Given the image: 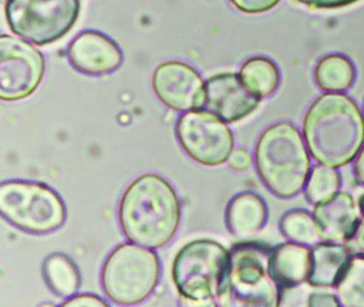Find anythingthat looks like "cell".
I'll return each instance as SVG.
<instances>
[{"label": "cell", "instance_id": "d6986e66", "mask_svg": "<svg viewBox=\"0 0 364 307\" xmlns=\"http://www.w3.org/2000/svg\"><path fill=\"white\" fill-rule=\"evenodd\" d=\"M314 77L317 85L323 91L343 93L355 83V64L345 55L331 53L319 60L315 68Z\"/></svg>", "mask_w": 364, "mask_h": 307}, {"label": "cell", "instance_id": "ffe728a7", "mask_svg": "<svg viewBox=\"0 0 364 307\" xmlns=\"http://www.w3.org/2000/svg\"><path fill=\"white\" fill-rule=\"evenodd\" d=\"M245 87L257 98L269 97L280 85L278 65L269 58L253 57L247 60L240 70Z\"/></svg>", "mask_w": 364, "mask_h": 307}, {"label": "cell", "instance_id": "7402d4cb", "mask_svg": "<svg viewBox=\"0 0 364 307\" xmlns=\"http://www.w3.org/2000/svg\"><path fill=\"white\" fill-rule=\"evenodd\" d=\"M283 236L302 245H315L323 241L313 215L304 209L287 211L280 221Z\"/></svg>", "mask_w": 364, "mask_h": 307}, {"label": "cell", "instance_id": "9c48e42d", "mask_svg": "<svg viewBox=\"0 0 364 307\" xmlns=\"http://www.w3.org/2000/svg\"><path fill=\"white\" fill-rule=\"evenodd\" d=\"M176 132L185 153L201 166H223L234 151L231 128L210 110L184 112L176 123Z\"/></svg>", "mask_w": 364, "mask_h": 307}, {"label": "cell", "instance_id": "cb8c5ba5", "mask_svg": "<svg viewBox=\"0 0 364 307\" xmlns=\"http://www.w3.org/2000/svg\"><path fill=\"white\" fill-rule=\"evenodd\" d=\"M240 12L246 14H262L276 8L281 0H230Z\"/></svg>", "mask_w": 364, "mask_h": 307}, {"label": "cell", "instance_id": "e0dca14e", "mask_svg": "<svg viewBox=\"0 0 364 307\" xmlns=\"http://www.w3.org/2000/svg\"><path fill=\"white\" fill-rule=\"evenodd\" d=\"M312 266H311L309 285L315 288L334 287L342 276L353 254L343 243H317L311 249Z\"/></svg>", "mask_w": 364, "mask_h": 307}, {"label": "cell", "instance_id": "4316f807", "mask_svg": "<svg viewBox=\"0 0 364 307\" xmlns=\"http://www.w3.org/2000/svg\"><path fill=\"white\" fill-rule=\"evenodd\" d=\"M353 255L364 257V215L360 217L359 223L353 232V236L345 243Z\"/></svg>", "mask_w": 364, "mask_h": 307}, {"label": "cell", "instance_id": "2e32d148", "mask_svg": "<svg viewBox=\"0 0 364 307\" xmlns=\"http://www.w3.org/2000/svg\"><path fill=\"white\" fill-rule=\"evenodd\" d=\"M268 219L265 200L253 192L234 196L225 210V224L234 236L249 238L259 234Z\"/></svg>", "mask_w": 364, "mask_h": 307}, {"label": "cell", "instance_id": "4fadbf2b", "mask_svg": "<svg viewBox=\"0 0 364 307\" xmlns=\"http://www.w3.org/2000/svg\"><path fill=\"white\" fill-rule=\"evenodd\" d=\"M69 59L75 70L100 76L118 70L123 62V53L114 40L102 32L88 30L72 41Z\"/></svg>", "mask_w": 364, "mask_h": 307}, {"label": "cell", "instance_id": "ba28073f", "mask_svg": "<svg viewBox=\"0 0 364 307\" xmlns=\"http://www.w3.org/2000/svg\"><path fill=\"white\" fill-rule=\"evenodd\" d=\"M80 0H7L10 30L33 44H52L69 33L77 21Z\"/></svg>", "mask_w": 364, "mask_h": 307}, {"label": "cell", "instance_id": "f546056e", "mask_svg": "<svg viewBox=\"0 0 364 307\" xmlns=\"http://www.w3.org/2000/svg\"><path fill=\"white\" fill-rule=\"evenodd\" d=\"M355 174L358 181L364 185V146L358 154L355 160Z\"/></svg>", "mask_w": 364, "mask_h": 307}, {"label": "cell", "instance_id": "484cf974", "mask_svg": "<svg viewBox=\"0 0 364 307\" xmlns=\"http://www.w3.org/2000/svg\"><path fill=\"white\" fill-rule=\"evenodd\" d=\"M63 306H109L107 302L100 298L97 294L82 293L75 294L72 298H68Z\"/></svg>", "mask_w": 364, "mask_h": 307}, {"label": "cell", "instance_id": "8992f818", "mask_svg": "<svg viewBox=\"0 0 364 307\" xmlns=\"http://www.w3.org/2000/svg\"><path fill=\"white\" fill-rule=\"evenodd\" d=\"M272 247L259 241H240L229 249L225 305L277 307L282 292L270 271Z\"/></svg>", "mask_w": 364, "mask_h": 307}, {"label": "cell", "instance_id": "30bf717a", "mask_svg": "<svg viewBox=\"0 0 364 307\" xmlns=\"http://www.w3.org/2000/svg\"><path fill=\"white\" fill-rule=\"evenodd\" d=\"M46 75L43 53L27 41L0 36V99L18 102L33 95Z\"/></svg>", "mask_w": 364, "mask_h": 307}, {"label": "cell", "instance_id": "277c9868", "mask_svg": "<svg viewBox=\"0 0 364 307\" xmlns=\"http://www.w3.org/2000/svg\"><path fill=\"white\" fill-rule=\"evenodd\" d=\"M229 249L218 241L200 238L176 253L171 266L172 281L182 304L225 305Z\"/></svg>", "mask_w": 364, "mask_h": 307}, {"label": "cell", "instance_id": "5b68a950", "mask_svg": "<svg viewBox=\"0 0 364 307\" xmlns=\"http://www.w3.org/2000/svg\"><path fill=\"white\" fill-rule=\"evenodd\" d=\"M161 275L159 254L131 241L118 245L106 258L102 268V288L112 302L132 306L154 293Z\"/></svg>", "mask_w": 364, "mask_h": 307}, {"label": "cell", "instance_id": "ac0fdd59", "mask_svg": "<svg viewBox=\"0 0 364 307\" xmlns=\"http://www.w3.org/2000/svg\"><path fill=\"white\" fill-rule=\"evenodd\" d=\"M42 274L48 289L58 298H72L82 285L80 269L73 259L63 253H54L44 259Z\"/></svg>", "mask_w": 364, "mask_h": 307}, {"label": "cell", "instance_id": "6da1fadb", "mask_svg": "<svg viewBox=\"0 0 364 307\" xmlns=\"http://www.w3.org/2000/svg\"><path fill=\"white\" fill-rule=\"evenodd\" d=\"M118 217L121 230L129 241L149 249H163L178 234L182 205L167 179L148 173L125 189Z\"/></svg>", "mask_w": 364, "mask_h": 307}, {"label": "cell", "instance_id": "8fae6325", "mask_svg": "<svg viewBox=\"0 0 364 307\" xmlns=\"http://www.w3.org/2000/svg\"><path fill=\"white\" fill-rule=\"evenodd\" d=\"M152 85L157 98L172 110L187 112L205 107V82L193 66L184 62L159 64L153 72Z\"/></svg>", "mask_w": 364, "mask_h": 307}, {"label": "cell", "instance_id": "83f0119b", "mask_svg": "<svg viewBox=\"0 0 364 307\" xmlns=\"http://www.w3.org/2000/svg\"><path fill=\"white\" fill-rule=\"evenodd\" d=\"M228 162H229V166L234 171L244 172V171L248 170L252 166V156L246 149H234Z\"/></svg>", "mask_w": 364, "mask_h": 307}, {"label": "cell", "instance_id": "5bb4252c", "mask_svg": "<svg viewBox=\"0 0 364 307\" xmlns=\"http://www.w3.org/2000/svg\"><path fill=\"white\" fill-rule=\"evenodd\" d=\"M312 215L323 241L345 244L353 236L361 212L353 196L341 191L315 204Z\"/></svg>", "mask_w": 364, "mask_h": 307}, {"label": "cell", "instance_id": "7c38bea8", "mask_svg": "<svg viewBox=\"0 0 364 307\" xmlns=\"http://www.w3.org/2000/svg\"><path fill=\"white\" fill-rule=\"evenodd\" d=\"M205 107L227 123H236L252 114L259 106L236 72L214 75L205 82Z\"/></svg>", "mask_w": 364, "mask_h": 307}, {"label": "cell", "instance_id": "4dcf8cb0", "mask_svg": "<svg viewBox=\"0 0 364 307\" xmlns=\"http://www.w3.org/2000/svg\"><path fill=\"white\" fill-rule=\"evenodd\" d=\"M358 207H359L360 212H361V215H364V193L361 194V195L359 196V198H358Z\"/></svg>", "mask_w": 364, "mask_h": 307}, {"label": "cell", "instance_id": "52a82bcc", "mask_svg": "<svg viewBox=\"0 0 364 307\" xmlns=\"http://www.w3.org/2000/svg\"><path fill=\"white\" fill-rule=\"evenodd\" d=\"M0 212L18 230L35 235L56 232L67 220V207L58 192L31 181L0 185Z\"/></svg>", "mask_w": 364, "mask_h": 307}, {"label": "cell", "instance_id": "9a60e30c", "mask_svg": "<svg viewBox=\"0 0 364 307\" xmlns=\"http://www.w3.org/2000/svg\"><path fill=\"white\" fill-rule=\"evenodd\" d=\"M311 266L312 256L306 245L291 241L272 249L270 271L281 288H293L306 283Z\"/></svg>", "mask_w": 364, "mask_h": 307}, {"label": "cell", "instance_id": "603a6c76", "mask_svg": "<svg viewBox=\"0 0 364 307\" xmlns=\"http://www.w3.org/2000/svg\"><path fill=\"white\" fill-rule=\"evenodd\" d=\"M342 178L336 168L330 166H314L306 185V196L312 204L323 202L338 192Z\"/></svg>", "mask_w": 364, "mask_h": 307}, {"label": "cell", "instance_id": "7a4b0ae2", "mask_svg": "<svg viewBox=\"0 0 364 307\" xmlns=\"http://www.w3.org/2000/svg\"><path fill=\"white\" fill-rule=\"evenodd\" d=\"M302 134L315 161L343 168L353 162L363 147V112L350 96L327 92L309 107Z\"/></svg>", "mask_w": 364, "mask_h": 307}, {"label": "cell", "instance_id": "d4e9b609", "mask_svg": "<svg viewBox=\"0 0 364 307\" xmlns=\"http://www.w3.org/2000/svg\"><path fill=\"white\" fill-rule=\"evenodd\" d=\"M315 10H336L357 4L360 0H295Z\"/></svg>", "mask_w": 364, "mask_h": 307}, {"label": "cell", "instance_id": "f1b7e54d", "mask_svg": "<svg viewBox=\"0 0 364 307\" xmlns=\"http://www.w3.org/2000/svg\"><path fill=\"white\" fill-rule=\"evenodd\" d=\"M309 306L338 307L341 306L338 296L328 292H313L308 298Z\"/></svg>", "mask_w": 364, "mask_h": 307}, {"label": "cell", "instance_id": "1f68e13d", "mask_svg": "<svg viewBox=\"0 0 364 307\" xmlns=\"http://www.w3.org/2000/svg\"><path fill=\"white\" fill-rule=\"evenodd\" d=\"M3 1H7V0H3Z\"/></svg>", "mask_w": 364, "mask_h": 307}, {"label": "cell", "instance_id": "3957f363", "mask_svg": "<svg viewBox=\"0 0 364 307\" xmlns=\"http://www.w3.org/2000/svg\"><path fill=\"white\" fill-rule=\"evenodd\" d=\"M311 154L294 124L280 122L264 130L255 147L257 173L272 193L291 198L306 188L311 173Z\"/></svg>", "mask_w": 364, "mask_h": 307}, {"label": "cell", "instance_id": "44dd1931", "mask_svg": "<svg viewBox=\"0 0 364 307\" xmlns=\"http://www.w3.org/2000/svg\"><path fill=\"white\" fill-rule=\"evenodd\" d=\"M342 306L364 307V257L353 255L336 285Z\"/></svg>", "mask_w": 364, "mask_h": 307}]
</instances>
